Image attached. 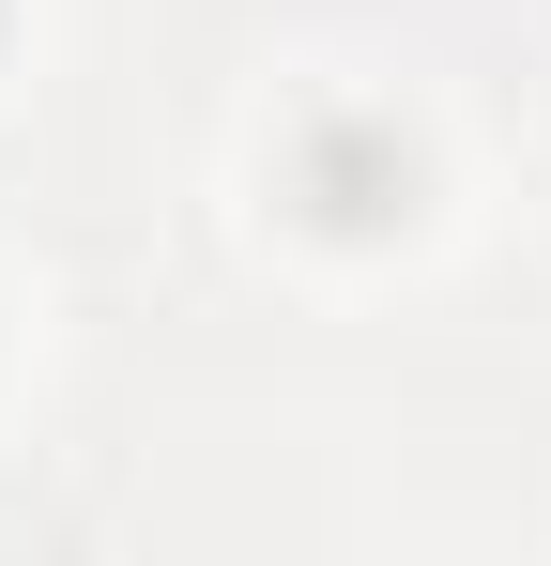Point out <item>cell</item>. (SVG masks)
I'll list each match as a JSON object with an SVG mask.
<instances>
[{
    "label": "cell",
    "mask_w": 551,
    "mask_h": 566,
    "mask_svg": "<svg viewBox=\"0 0 551 566\" xmlns=\"http://www.w3.org/2000/svg\"><path fill=\"white\" fill-rule=\"evenodd\" d=\"M46 382H62V276L31 245H0V444L46 413Z\"/></svg>",
    "instance_id": "7a4b0ae2"
},
{
    "label": "cell",
    "mask_w": 551,
    "mask_h": 566,
    "mask_svg": "<svg viewBox=\"0 0 551 566\" xmlns=\"http://www.w3.org/2000/svg\"><path fill=\"white\" fill-rule=\"evenodd\" d=\"M31 77H46V0H0V123L31 107Z\"/></svg>",
    "instance_id": "3957f363"
},
{
    "label": "cell",
    "mask_w": 551,
    "mask_h": 566,
    "mask_svg": "<svg viewBox=\"0 0 551 566\" xmlns=\"http://www.w3.org/2000/svg\"><path fill=\"white\" fill-rule=\"evenodd\" d=\"M490 154L429 62L398 46H276L215 123V230L291 306H398L475 261Z\"/></svg>",
    "instance_id": "6da1fadb"
}]
</instances>
